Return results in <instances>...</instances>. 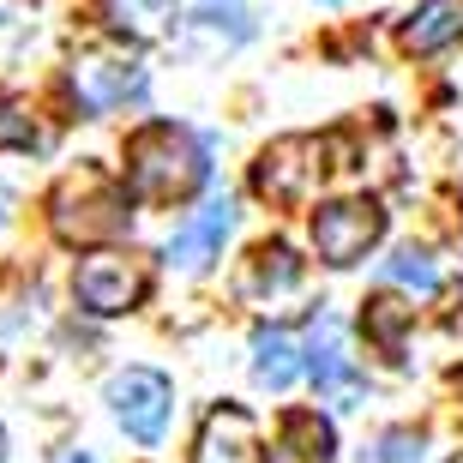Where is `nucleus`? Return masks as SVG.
Returning <instances> with one entry per match:
<instances>
[{"instance_id":"obj_1","label":"nucleus","mask_w":463,"mask_h":463,"mask_svg":"<svg viewBox=\"0 0 463 463\" xmlns=\"http://www.w3.org/2000/svg\"><path fill=\"white\" fill-rule=\"evenodd\" d=\"M205 145L175 120H156L127 145V199H138V205H181L205 187Z\"/></svg>"},{"instance_id":"obj_2","label":"nucleus","mask_w":463,"mask_h":463,"mask_svg":"<svg viewBox=\"0 0 463 463\" xmlns=\"http://www.w3.org/2000/svg\"><path fill=\"white\" fill-rule=\"evenodd\" d=\"M49 223L67 247H90V241H115L127 229V187H115L97 163L67 175L49 199Z\"/></svg>"},{"instance_id":"obj_3","label":"nucleus","mask_w":463,"mask_h":463,"mask_svg":"<svg viewBox=\"0 0 463 463\" xmlns=\"http://www.w3.org/2000/svg\"><path fill=\"white\" fill-rule=\"evenodd\" d=\"M67 90H72V109L85 120H103L120 103H138L145 97V67L127 49H85V54H72Z\"/></svg>"},{"instance_id":"obj_4","label":"nucleus","mask_w":463,"mask_h":463,"mask_svg":"<svg viewBox=\"0 0 463 463\" xmlns=\"http://www.w3.org/2000/svg\"><path fill=\"white\" fill-rule=\"evenodd\" d=\"M151 289V271H145V259L138 253H90L79 259V271H72V295H79V307L97 313V319H115V313H133Z\"/></svg>"},{"instance_id":"obj_5","label":"nucleus","mask_w":463,"mask_h":463,"mask_svg":"<svg viewBox=\"0 0 463 463\" xmlns=\"http://www.w3.org/2000/svg\"><path fill=\"white\" fill-rule=\"evenodd\" d=\"M326 138H277L271 151L259 156L253 169V187L271 199V205H307L313 193H319V181H326Z\"/></svg>"},{"instance_id":"obj_6","label":"nucleus","mask_w":463,"mask_h":463,"mask_svg":"<svg viewBox=\"0 0 463 463\" xmlns=\"http://www.w3.org/2000/svg\"><path fill=\"white\" fill-rule=\"evenodd\" d=\"M385 235V211L379 199H331V205L313 211V253L326 259V265H355L367 259V247Z\"/></svg>"},{"instance_id":"obj_7","label":"nucleus","mask_w":463,"mask_h":463,"mask_svg":"<svg viewBox=\"0 0 463 463\" xmlns=\"http://www.w3.org/2000/svg\"><path fill=\"white\" fill-rule=\"evenodd\" d=\"M109 410H115L127 439L156 446L163 428H169V410H175V385L156 373V367H127V373L109 379Z\"/></svg>"},{"instance_id":"obj_8","label":"nucleus","mask_w":463,"mask_h":463,"mask_svg":"<svg viewBox=\"0 0 463 463\" xmlns=\"http://www.w3.org/2000/svg\"><path fill=\"white\" fill-rule=\"evenodd\" d=\"M301 355H307V361H301V373H313V385H319L326 397H337L344 410L361 397V373H355V355H349V331H344L337 313H319V319H313Z\"/></svg>"},{"instance_id":"obj_9","label":"nucleus","mask_w":463,"mask_h":463,"mask_svg":"<svg viewBox=\"0 0 463 463\" xmlns=\"http://www.w3.org/2000/svg\"><path fill=\"white\" fill-rule=\"evenodd\" d=\"M229 229H235V199L229 193H217V199H205V205L193 211L187 223L169 235V247H163V259H169L175 271H205L211 259L223 253Z\"/></svg>"},{"instance_id":"obj_10","label":"nucleus","mask_w":463,"mask_h":463,"mask_svg":"<svg viewBox=\"0 0 463 463\" xmlns=\"http://www.w3.org/2000/svg\"><path fill=\"white\" fill-rule=\"evenodd\" d=\"M193 463H259V421L247 410H235V403L211 410Z\"/></svg>"},{"instance_id":"obj_11","label":"nucleus","mask_w":463,"mask_h":463,"mask_svg":"<svg viewBox=\"0 0 463 463\" xmlns=\"http://www.w3.org/2000/svg\"><path fill=\"white\" fill-rule=\"evenodd\" d=\"M463 36V0H428L415 6L410 24H403V49L410 54H439Z\"/></svg>"},{"instance_id":"obj_12","label":"nucleus","mask_w":463,"mask_h":463,"mask_svg":"<svg viewBox=\"0 0 463 463\" xmlns=\"http://www.w3.org/2000/svg\"><path fill=\"white\" fill-rule=\"evenodd\" d=\"M253 379L265 392H289L301 379V344L289 331H253Z\"/></svg>"},{"instance_id":"obj_13","label":"nucleus","mask_w":463,"mask_h":463,"mask_svg":"<svg viewBox=\"0 0 463 463\" xmlns=\"http://www.w3.org/2000/svg\"><path fill=\"white\" fill-rule=\"evenodd\" d=\"M295 283H301V259H295L283 241H271V247H259V253L247 259V283H241V289L253 295V301H277V295H289Z\"/></svg>"},{"instance_id":"obj_14","label":"nucleus","mask_w":463,"mask_h":463,"mask_svg":"<svg viewBox=\"0 0 463 463\" xmlns=\"http://www.w3.org/2000/svg\"><path fill=\"white\" fill-rule=\"evenodd\" d=\"M187 24L205 36V49H235V43H247V36H253V24H247V6H241V0H199Z\"/></svg>"},{"instance_id":"obj_15","label":"nucleus","mask_w":463,"mask_h":463,"mask_svg":"<svg viewBox=\"0 0 463 463\" xmlns=\"http://www.w3.org/2000/svg\"><path fill=\"white\" fill-rule=\"evenodd\" d=\"M271 463H331V428L319 415H289Z\"/></svg>"},{"instance_id":"obj_16","label":"nucleus","mask_w":463,"mask_h":463,"mask_svg":"<svg viewBox=\"0 0 463 463\" xmlns=\"http://www.w3.org/2000/svg\"><path fill=\"white\" fill-rule=\"evenodd\" d=\"M103 13L127 36H163L175 18V0H103Z\"/></svg>"},{"instance_id":"obj_17","label":"nucleus","mask_w":463,"mask_h":463,"mask_svg":"<svg viewBox=\"0 0 463 463\" xmlns=\"http://www.w3.org/2000/svg\"><path fill=\"white\" fill-rule=\"evenodd\" d=\"M415 307H403V301H392V295H379V301H367V313H361V326H367V337H373L385 355H397V344H403V331H410Z\"/></svg>"},{"instance_id":"obj_18","label":"nucleus","mask_w":463,"mask_h":463,"mask_svg":"<svg viewBox=\"0 0 463 463\" xmlns=\"http://www.w3.org/2000/svg\"><path fill=\"white\" fill-rule=\"evenodd\" d=\"M385 277H392V283H410V289H439V265H433L421 247L392 253V259H385Z\"/></svg>"},{"instance_id":"obj_19","label":"nucleus","mask_w":463,"mask_h":463,"mask_svg":"<svg viewBox=\"0 0 463 463\" xmlns=\"http://www.w3.org/2000/svg\"><path fill=\"white\" fill-rule=\"evenodd\" d=\"M361 463H421V433H410V428L379 433V439H373V451H367Z\"/></svg>"},{"instance_id":"obj_20","label":"nucleus","mask_w":463,"mask_h":463,"mask_svg":"<svg viewBox=\"0 0 463 463\" xmlns=\"http://www.w3.org/2000/svg\"><path fill=\"white\" fill-rule=\"evenodd\" d=\"M31 145H43L31 127V115H18L6 97H0V151H31Z\"/></svg>"},{"instance_id":"obj_21","label":"nucleus","mask_w":463,"mask_h":463,"mask_svg":"<svg viewBox=\"0 0 463 463\" xmlns=\"http://www.w3.org/2000/svg\"><path fill=\"white\" fill-rule=\"evenodd\" d=\"M6 205H13V199H6V187H0V223H6Z\"/></svg>"},{"instance_id":"obj_22","label":"nucleus","mask_w":463,"mask_h":463,"mask_svg":"<svg viewBox=\"0 0 463 463\" xmlns=\"http://www.w3.org/2000/svg\"><path fill=\"white\" fill-rule=\"evenodd\" d=\"M61 463H90V458H61Z\"/></svg>"},{"instance_id":"obj_23","label":"nucleus","mask_w":463,"mask_h":463,"mask_svg":"<svg viewBox=\"0 0 463 463\" xmlns=\"http://www.w3.org/2000/svg\"><path fill=\"white\" fill-rule=\"evenodd\" d=\"M326 6H337V0H326Z\"/></svg>"},{"instance_id":"obj_24","label":"nucleus","mask_w":463,"mask_h":463,"mask_svg":"<svg viewBox=\"0 0 463 463\" xmlns=\"http://www.w3.org/2000/svg\"><path fill=\"white\" fill-rule=\"evenodd\" d=\"M458 463H463V458H458Z\"/></svg>"}]
</instances>
